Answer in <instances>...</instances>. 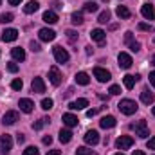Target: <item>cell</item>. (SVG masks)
<instances>
[{"mask_svg": "<svg viewBox=\"0 0 155 155\" xmlns=\"http://www.w3.org/2000/svg\"><path fill=\"white\" fill-rule=\"evenodd\" d=\"M117 108H119V112L121 114H124V116H132V114H135L137 112V103L135 101H132V99H121L119 101V105H117Z\"/></svg>", "mask_w": 155, "mask_h": 155, "instance_id": "cell-1", "label": "cell"}, {"mask_svg": "<svg viewBox=\"0 0 155 155\" xmlns=\"http://www.w3.org/2000/svg\"><path fill=\"white\" fill-rule=\"evenodd\" d=\"M52 52H54V60H56L58 63H67V61H69V58H71V56H69V52H67L61 45H56V47L52 49Z\"/></svg>", "mask_w": 155, "mask_h": 155, "instance_id": "cell-2", "label": "cell"}, {"mask_svg": "<svg viewBox=\"0 0 155 155\" xmlns=\"http://www.w3.org/2000/svg\"><path fill=\"white\" fill-rule=\"evenodd\" d=\"M132 128L135 130V135H137V137H141V139H146V137L150 135V130H148L146 121H139V123H137V124H134Z\"/></svg>", "mask_w": 155, "mask_h": 155, "instance_id": "cell-3", "label": "cell"}, {"mask_svg": "<svg viewBox=\"0 0 155 155\" xmlns=\"http://www.w3.org/2000/svg\"><path fill=\"white\" fill-rule=\"evenodd\" d=\"M94 78L99 81V83H107V81H110V71H107V69H103V67H96L94 69Z\"/></svg>", "mask_w": 155, "mask_h": 155, "instance_id": "cell-4", "label": "cell"}, {"mask_svg": "<svg viewBox=\"0 0 155 155\" xmlns=\"http://www.w3.org/2000/svg\"><path fill=\"white\" fill-rule=\"evenodd\" d=\"M134 146V139L130 135H121L119 139L116 141V148L117 150H128Z\"/></svg>", "mask_w": 155, "mask_h": 155, "instance_id": "cell-5", "label": "cell"}, {"mask_svg": "<svg viewBox=\"0 0 155 155\" xmlns=\"http://www.w3.org/2000/svg\"><path fill=\"white\" fill-rule=\"evenodd\" d=\"M117 61H119V67H121V69H124V71H126V69H130V67H132V63H134V61H132V56H130L128 52H119Z\"/></svg>", "mask_w": 155, "mask_h": 155, "instance_id": "cell-6", "label": "cell"}, {"mask_svg": "<svg viewBox=\"0 0 155 155\" xmlns=\"http://www.w3.org/2000/svg\"><path fill=\"white\" fill-rule=\"evenodd\" d=\"M18 119H20V116H18V112H16V110H9V112H5V114H4L2 123H4L5 126H11V124H15Z\"/></svg>", "mask_w": 155, "mask_h": 155, "instance_id": "cell-7", "label": "cell"}, {"mask_svg": "<svg viewBox=\"0 0 155 155\" xmlns=\"http://www.w3.org/2000/svg\"><path fill=\"white\" fill-rule=\"evenodd\" d=\"M49 79H51V83H52L54 87H58V85L61 83V72H60L58 67H51V69H49Z\"/></svg>", "mask_w": 155, "mask_h": 155, "instance_id": "cell-8", "label": "cell"}, {"mask_svg": "<svg viewBox=\"0 0 155 155\" xmlns=\"http://www.w3.org/2000/svg\"><path fill=\"white\" fill-rule=\"evenodd\" d=\"M38 36L41 41H52V40L56 38V33L52 29H49V27H43V29L38 31Z\"/></svg>", "mask_w": 155, "mask_h": 155, "instance_id": "cell-9", "label": "cell"}, {"mask_svg": "<svg viewBox=\"0 0 155 155\" xmlns=\"http://www.w3.org/2000/svg\"><path fill=\"white\" fill-rule=\"evenodd\" d=\"M13 148V137L9 135V134H4V135H0V150H4V152H9Z\"/></svg>", "mask_w": 155, "mask_h": 155, "instance_id": "cell-10", "label": "cell"}, {"mask_svg": "<svg viewBox=\"0 0 155 155\" xmlns=\"http://www.w3.org/2000/svg\"><path fill=\"white\" fill-rule=\"evenodd\" d=\"M18 107H20V110L25 112V114H31V112L35 110V103H33L31 99H27V97L20 99V101H18Z\"/></svg>", "mask_w": 155, "mask_h": 155, "instance_id": "cell-11", "label": "cell"}, {"mask_svg": "<svg viewBox=\"0 0 155 155\" xmlns=\"http://www.w3.org/2000/svg\"><path fill=\"white\" fill-rule=\"evenodd\" d=\"M85 143L90 144V146H96V144L99 143V134H97L96 130H88V132L85 134Z\"/></svg>", "mask_w": 155, "mask_h": 155, "instance_id": "cell-12", "label": "cell"}, {"mask_svg": "<svg viewBox=\"0 0 155 155\" xmlns=\"http://www.w3.org/2000/svg\"><path fill=\"white\" fill-rule=\"evenodd\" d=\"M31 88H33V92H36V94H43V92H45V83H43V79H41V78H33Z\"/></svg>", "mask_w": 155, "mask_h": 155, "instance_id": "cell-13", "label": "cell"}, {"mask_svg": "<svg viewBox=\"0 0 155 155\" xmlns=\"http://www.w3.org/2000/svg\"><path fill=\"white\" fill-rule=\"evenodd\" d=\"M90 38L94 40V41H97V43H105V38H107V33L103 31V29H92V33H90Z\"/></svg>", "mask_w": 155, "mask_h": 155, "instance_id": "cell-14", "label": "cell"}, {"mask_svg": "<svg viewBox=\"0 0 155 155\" xmlns=\"http://www.w3.org/2000/svg\"><path fill=\"white\" fill-rule=\"evenodd\" d=\"M141 13H143V16L146 18V20H153L155 18V9L152 4H144L143 7H141Z\"/></svg>", "mask_w": 155, "mask_h": 155, "instance_id": "cell-15", "label": "cell"}, {"mask_svg": "<svg viewBox=\"0 0 155 155\" xmlns=\"http://www.w3.org/2000/svg\"><path fill=\"white\" fill-rule=\"evenodd\" d=\"M18 38V31L16 29H4L2 31V40L4 41H15Z\"/></svg>", "mask_w": 155, "mask_h": 155, "instance_id": "cell-16", "label": "cell"}, {"mask_svg": "<svg viewBox=\"0 0 155 155\" xmlns=\"http://www.w3.org/2000/svg\"><path fill=\"white\" fill-rule=\"evenodd\" d=\"M116 117L114 116H105V117H101V121H99V124H101V128H114L116 126Z\"/></svg>", "mask_w": 155, "mask_h": 155, "instance_id": "cell-17", "label": "cell"}, {"mask_svg": "<svg viewBox=\"0 0 155 155\" xmlns=\"http://www.w3.org/2000/svg\"><path fill=\"white\" fill-rule=\"evenodd\" d=\"M38 9H40V4L36 0H29V2L24 5V13H25V15H33V13H36Z\"/></svg>", "mask_w": 155, "mask_h": 155, "instance_id": "cell-18", "label": "cell"}, {"mask_svg": "<svg viewBox=\"0 0 155 155\" xmlns=\"http://www.w3.org/2000/svg\"><path fill=\"white\" fill-rule=\"evenodd\" d=\"M41 20H43L45 24H51V25H52V24H56V22H58V15H56L54 11H51V9H49V11H45V13H43Z\"/></svg>", "mask_w": 155, "mask_h": 155, "instance_id": "cell-19", "label": "cell"}, {"mask_svg": "<svg viewBox=\"0 0 155 155\" xmlns=\"http://www.w3.org/2000/svg\"><path fill=\"white\" fill-rule=\"evenodd\" d=\"M85 107H88V99H85V97L76 99L74 103H69V108H71V110H83Z\"/></svg>", "mask_w": 155, "mask_h": 155, "instance_id": "cell-20", "label": "cell"}, {"mask_svg": "<svg viewBox=\"0 0 155 155\" xmlns=\"http://www.w3.org/2000/svg\"><path fill=\"white\" fill-rule=\"evenodd\" d=\"M139 79V76L135 74V76H132V74H126V76L123 78V83H124V87L128 88V90H132L134 87H135V81Z\"/></svg>", "mask_w": 155, "mask_h": 155, "instance_id": "cell-21", "label": "cell"}, {"mask_svg": "<svg viewBox=\"0 0 155 155\" xmlns=\"http://www.w3.org/2000/svg\"><path fill=\"white\" fill-rule=\"evenodd\" d=\"M11 56H13L16 61H24V60H25V51H24L22 47H15V49H11Z\"/></svg>", "mask_w": 155, "mask_h": 155, "instance_id": "cell-22", "label": "cell"}, {"mask_svg": "<svg viewBox=\"0 0 155 155\" xmlns=\"http://www.w3.org/2000/svg\"><path fill=\"white\" fill-rule=\"evenodd\" d=\"M63 124L72 128V126H78V117L74 114H63Z\"/></svg>", "mask_w": 155, "mask_h": 155, "instance_id": "cell-23", "label": "cell"}, {"mask_svg": "<svg viewBox=\"0 0 155 155\" xmlns=\"http://www.w3.org/2000/svg\"><path fill=\"white\" fill-rule=\"evenodd\" d=\"M71 139H72V132L67 130V128H61L60 130V143L67 144V143H71Z\"/></svg>", "mask_w": 155, "mask_h": 155, "instance_id": "cell-24", "label": "cell"}, {"mask_svg": "<svg viewBox=\"0 0 155 155\" xmlns=\"http://www.w3.org/2000/svg\"><path fill=\"white\" fill-rule=\"evenodd\" d=\"M116 15L119 16V18H123V20H126V18H130V9L126 7V5H117V9H116Z\"/></svg>", "mask_w": 155, "mask_h": 155, "instance_id": "cell-25", "label": "cell"}, {"mask_svg": "<svg viewBox=\"0 0 155 155\" xmlns=\"http://www.w3.org/2000/svg\"><path fill=\"white\" fill-rule=\"evenodd\" d=\"M74 79H76V83H78V85H83V87L90 83V78H88V74H87V72H78Z\"/></svg>", "mask_w": 155, "mask_h": 155, "instance_id": "cell-26", "label": "cell"}, {"mask_svg": "<svg viewBox=\"0 0 155 155\" xmlns=\"http://www.w3.org/2000/svg\"><path fill=\"white\" fill-rule=\"evenodd\" d=\"M153 94L150 92V90H143L141 92V101L144 103V105H150V103H153Z\"/></svg>", "mask_w": 155, "mask_h": 155, "instance_id": "cell-27", "label": "cell"}, {"mask_svg": "<svg viewBox=\"0 0 155 155\" xmlns=\"http://www.w3.org/2000/svg\"><path fill=\"white\" fill-rule=\"evenodd\" d=\"M83 9L87 11V13H96L97 9H99V5L92 0V2H87V4H83Z\"/></svg>", "mask_w": 155, "mask_h": 155, "instance_id": "cell-28", "label": "cell"}, {"mask_svg": "<svg viewBox=\"0 0 155 155\" xmlns=\"http://www.w3.org/2000/svg\"><path fill=\"white\" fill-rule=\"evenodd\" d=\"M110 20V11L107 9V11H103V13H99V18H97V22L99 24H107Z\"/></svg>", "mask_w": 155, "mask_h": 155, "instance_id": "cell-29", "label": "cell"}, {"mask_svg": "<svg viewBox=\"0 0 155 155\" xmlns=\"http://www.w3.org/2000/svg\"><path fill=\"white\" fill-rule=\"evenodd\" d=\"M71 18H72V24H74V25H81V24L85 22L81 13H72V16H71Z\"/></svg>", "mask_w": 155, "mask_h": 155, "instance_id": "cell-30", "label": "cell"}, {"mask_svg": "<svg viewBox=\"0 0 155 155\" xmlns=\"http://www.w3.org/2000/svg\"><path fill=\"white\" fill-rule=\"evenodd\" d=\"M76 155H96V152H92V150L87 148V146H79L76 150Z\"/></svg>", "mask_w": 155, "mask_h": 155, "instance_id": "cell-31", "label": "cell"}, {"mask_svg": "<svg viewBox=\"0 0 155 155\" xmlns=\"http://www.w3.org/2000/svg\"><path fill=\"white\" fill-rule=\"evenodd\" d=\"M22 87H24V81H22V79L16 78V79L11 81V88H13V90H22Z\"/></svg>", "mask_w": 155, "mask_h": 155, "instance_id": "cell-32", "label": "cell"}, {"mask_svg": "<svg viewBox=\"0 0 155 155\" xmlns=\"http://www.w3.org/2000/svg\"><path fill=\"white\" fill-rule=\"evenodd\" d=\"M52 105H54V103H52V99H51V97L41 99V108H43V110H51V108H52Z\"/></svg>", "mask_w": 155, "mask_h": 155, "instance_id": "cell-33", "label": "cell"}, {"mask_svg": "<svg viewBox=\"0 0 155 155\" xmlns=\"http://www.w3.org/2000/svg\"><path fill=\"white\" fill-rule=\"evenodd\" d=\"M47 123H49L47 117H45V119H40V121H36V123H33V130H41L43 124H47Z\"/></svg>", "mask_w": 155, "mask_h": 155, "instance_id": "cell-34", "label": "cell"}, {"mask_svg": "<svg viewBox=\"0 0 155 155\" xmlns=\"http://www.w3.org/2000/svg\"><path fill=\"white\" fill-rule=\"evenodd\" d=\"M0 22H2V24L13 22V13H4V15H0Z\"/></svg>", "mask_w": 155, "mask_h": 155, "instance_id": "cell-35", "label": "cell"}, {"mask_svg": "<svg viewBox=\"0 0 155 155\" xmlns=\"http://www.w3.org/2000/svg\"><path fill=\"white\" fill-rule=\"evenodd\" d=\"M141 31H146V33H153L155 29H153V25H150V24H144V22H141L139 25H137Z\"/></svg>", "mask_w": 155, "mask_h": 155, "instance_id": "cell-36", "label": "cell"}, {"mask_svg": "<svg viewBox=\"0 0 155 155\" xmlns=\"http://www.w3.org/2000/svg\"><path fill=\"white\" fill-rule=\"evenodd\" d=\"M24 155H40V152H38V148H35V146H27L24 150Z\"/></svg>", "mask_w": 155, "mask_h": 155, "instance_id": "cell-37", "label": "cell"}, {"mask_svg": "<svg viewBox=\"0 0 155 155\" xmlns=\"http://www.w3.org/2000/svg\"><path fill=\"white\" fill-rule=\"evenodd\" d=\"M108 92H110L112 96H119V94H121V87H119V85H112V87L108 88Z\"/></svg>", "mask_w": 155, "mask_h": 155, "instance_id": "cell-38", "label": "cell"}, {"mask_svg": "<svg viewBox=\"0 0 155 155\" xmlns=\"http://www.w3.org/2000/svg\"><path fill=\"white\" fill-rule=\"evenodd\" d=\"M7 71L15 74V72H18V65H16L15 61H9V63H7Z\"/></svg>", "mask_w": 155, "mask_h": 155, "instance_id": "cell-39", "label": "cell"}, {"mask_svg": "<svg viewBox=\"0 0 155 155\" xmlns=\"http://www.w3.org/2000/svg\"><path fill=\"white\" fill-rule=\"evenodd\" d=\"M29 47H31V51H33V52H40V51H41V47H40L38 41H31V43H29Z\"/></svg>", "mask_w": 155, "mask_h": 155, "instance_id": "cell-40", "label": "cell"}, {"mask_svg": "<svg viewBox=\"0 0 155 155\" xmlns=\"http://www.w3.org/2000/svg\"><path fill=\"white\" fill-rule=\"evenodd\" d=\"M128 47H130V51H132V52H137V51L141 49V43H139V41H132Z\"/></svg>", "mask_w": 155, "mask_h": 155, "instance_id": "cell-41", "label": "cell"}, {"mask_svg": "<svg viewBox=\"0 0 155 155\" xmlns=\"http://www.w3.org/2000/svg\"><path fill=\"white\" fill-rule=\"evenodd\" d=\"M132 41H134V33H132V31H128V33L124 35V43H128V45H130Z\"/></svg>", "mask_w": 155, "mask_h": 155, "instance_id": "cell-42", "label": "cell"}, {"mask_svg": "<svg viewBox=\"0 0 155 155\" xmlns=\"http://www.w3.org/2000/svg\"><path fill=\"white\" fill-rule=\"evenodd\" d=\"M65 35H67V38L71 40V41H74V40L78 38V35H76V33H74V31H71V29H69V31H67Z\"/></svg>", "mask_w": 155, "mask_h": 155, "instance_id": "cell-43", "label": "cell"}, {"mask_svg": "<svg viewBox=\"0 0 155 155\" xmlns=\"http://www.w3.org/2000/svg\"><path fill=\"white\" fill-rule=\"evenodd\" d=\"M146 146H148L150 150H155V135L150 139V141H148V143H146Z\"/></svg>", "mask_w": 155, "mask_h": 155, "instance_id": "cell-44", "label": "cell"}, {"mask_svg": "<svg viewBox=\"0 0 155 155\" xmlns=\"http://www.w3.org/2000/svg\"><path fill=\"white\" fill-rule=\"evenodd\" d=\"M97 114V108H90V110H87V117H94Z\"/></svg>", "mask_w": 155, "mask_h": 155, "instance_id": "cell-45", "label": "cell"}, {"mask_svg": "<svg viewBox=\"0 0 155 155\" xmlns=\"http://www.w3.org/2000/svg\"><path fill=\"white\" fill-rule=\"evenodd\" d=\"M16 141H18V144H22V143L25 141V137H24V134H16Z\"/></svg>", "mask_w": 155, "mask_h": 155, "instance_id": "cell-46", "label": "cell"}, {"mask_svg": "<svg viewBox=\"0 0 155 155\" xmlns=\"http://www.w3.org/2000/svg\"><path fill=\"white\" fill-rule=\"evenodd\" d=\"M51 143H52V137H51V135H45V137H43V144H47V146H49Z\"/></svg>", "mask_w": 155, "mask_h": 155, "instance_id": "cell-47", "label": "cell"}, {"mask_svg": "<svg viewBox=\"0 0 155 155\" xmlns=\"http://www.w3.org/2000/svg\"><path fill=\"white\" fill-rule=\"evenodd\" d=\"M47 155H61V152H60V150H49Z\"/></svg>", "mask_w": 155, "mask_h": 155, "instance_id": "cell-48", "label": "cell"}, {"mask_svg": "<svg viewBox=\"0 0 155 155\" xmlns=\"http://www.w3.org/2000/svg\"><path fill=\"white\" fill-rule=\"evenodd\" d=\"M150 83L155 87V71H153V72H150Z\"/></svg>", "mask_w": 155, "mask_h": 155, "instance_id": "cell-49", "label": "cell"}, {"mask_svg": "<svg viewBox=\"0 0 155 155\" xmlns=\"http://www.w3.org/2000/svg\"><path fill=\"white\" fill-rule=\"evenodd\" d=\"M7 2H9V4H11V5H18V4H20V2H22V0H7Z\"/></svg>", "mask_w": 155, "mask_h": 155, "instance_id": "cell-50", "label": "cell"}, {"mask_svg": "<svg viewBox=\"0 0 155 155\" xmlns=\"http://www.w3.org/2000/svg\"><path fill=\"white\" fill-rule=\"evenodd\" d=\"M52 5H54V7H56V9H61V7H63V5H61V4H60V2H52Z\"/></svg>", "mask_w": 155, "mask_h": 155, "instance_id": "cell-51", "label": "cell"}, {"mask_svg": "<svg viewBox=\"0 0 155 155\" xmlns=\"http://www.w3.org/2000/svg\"><path fill=\"white\" fill-rule=\"evenodd\" d=\"M134 155H144V152H143V150H135V152H134Z\"/></svg>", "mask_w": 155, "mask_h": 155, "instance_id": "cell-52", "label": "cell"}, {"mask_svg": "<svg viewBox=\"0 0 155 155\" xmlns=\"http://www.w3.org/2000/svg\"><path fill=\"white\" fill-rule=\"evenodd\" d=\"M152 63H153V65H155V54H153V58H152Z\"/></svg>", "mask_w": 155, "mask_h": 155, "instance_id": "cell-53", "label": "cell"}, {"mask_svg": "<svg viewBox=\"0 0 155 155\" xmlns=\"http://www.w3.org/2000/svg\"><path fill=\"white\" fill-rule=\"evenodd\" d=\"M114 155H124V153H121V152H119V153H114Z\"/></svg>", "mask_w": 155, "mask_h": 155, "instance_id": "cell-54", "label": "cell"}, {"mask_svg": "<svg viewBox=\"0 0 155 155\" xmlns=\"http://www.w3.org/2000/svg\"><path fill=\"white\" fill-rule=\"evenodd\" d=\"M152 112H153V116H155V107H153V110H152Z\"/></svg>", "mask_w": 155, "mask_h": 155, "instance_id": "cell-55", "label": "cell"}, {"mask_svg": "<svg viewBox=\"0 0 155 155\" xmlns=\"http://www.w3.org/2000/svg\"><path fill=\"white\" fill-rule=\"evenodd\" d=\"M103 2H108V0H103Z\"/></svg>", "mask_w": 155, "mask_h": 155, "instance_id": "cell-56", "label": "cell"}, {"mask_svg": "<svg viewBox=\"0 0 155 155\" xmlns=\"http://www.w3.org/2000/svg\"><path fill=\"white\" fill-rule=\"evenodd\" d=\"M0 4H2V0H0Z\"/></svg>", "mask_w": 155, "mask_h": 155, "instance_id": "cell-57", "label": "cell"}]
</instances>
